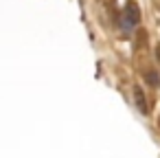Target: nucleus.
<instances>
[{"instance_id":"f257e3e1","label":"nucleus","mask_w":160,"mask_h":158,"mask_svg":"<svg viewBox=\"0 0 160 158\" xmlns=\"http://www.w3.org/2000/svg\"><path fill=\"white\" fill-rule=\"evenodd\" d=\"M138 20H140V7L134 3V0H127L125 9H123V27L132 29V27L138 24Z\"/></svg>"},{"instance_id":"f03ea898","label":"nucleus","mask_w":160,"mask_h":158,"mask_svg":"<svg viewBox=\"0 0 160 158\" xmlns=\"http://www.w3.org/2000/svg\"><path fill=\"white\" fill-rule=\"evenodd\" d=\"M134 101H136V108H138L142 114H149V105H147V99H145L142 88H134Z\"/></svg>"},{"instance_id":"7ed1b4c3","label":"nucleus","mask_w":160,"mask_h":158,"mask_svg":"<svg viewBox=\"0 0 160 158\" xmlns=\"http://www.w3.org/2000/svg\"><path fill=\"white\" fill-rule=\"evenodd\" d=\"M145 79H147V84H149L151 88H156V86L160 84V77H158V73H156V70H149V73L145 75Z\"/></svg>"},{"instance_id":"20e7f679","label":"nucleus","mask_w":160,"mask_h":158,"mask_svg":"<svg viewBox=\"0 0 160 158\" xmlns=\"http://www.w3.org/2000/svg\"><path fill=\"white\" fill-rule=\"evenodd\" d=\"M156 53H158V62H160V44L156 46Z\"/></svg>"}]
</instances>
